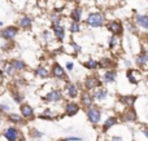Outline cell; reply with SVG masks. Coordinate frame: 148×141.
I'll return each mask as SVG.
<instances>
[{
  "label": "cell",
  "mask_w": 148,
  "mask_h": 141,
  "mask_svg": "<svg viewBox=\"0 0 148 141\" xmlns=\"http://www.w3.org/2000/svg\"><path fill=\"white\" fill-rule=\"evenodd\" d=\"M17 34H18V28L16 27V26H8V27L3 28V30L0 31V36L7 41L13 40V39L17 36Z\"/></svg>",
  "instance_id": "6da1fadb"
},
{
  "label": "cell",
  "mask_w": 148,
  "mask_h": 141,
  "mask_svg": "<svg viewBox=\"0 0 148 141\" xmlns=\"http://www.w3.org/2000/svg\"><path fill=\"white\" fill-rule=\"evenodd\" d=\"M103 21H104V18H103V16L100 14V13H91V14H88V17H87V23H88L90 26H92V27H99V26H101Z\"/></svg>",
  "instance_id": "7a4b0ae2"
},
{
  "label": "cell",
  "mask_w": 148,
  "mask_h": 141,
  "mask_svg": "<svg viewBox=\"0 0 148 141\" xmlns=\"http://www.w3.org/2000/svg\"><path fill=\"white\" fill-rule=\"evenodd\" d=\"M4 136L8 141H18V139H20V132L14 127H9V128L5 129Z\"/></svg>",
  "instance_id": "3957f363"
},
{
  "label": "cell",
  "mask_w": 148,
  "mask_h": 141,
  "mask_svg": "<svg viewBox=\"0 0 148 141\" xmlns=\"http://www.w3.org/2000/svg\"><path fill=\"white\" fill-rule=\"evenodd\" d=\"M87 115H88V119L92 122L94 124L99 123L100 121V111L97 110L96 108H90L87 109Z\"/></svg>",
  "instance_id": "277c9868"
},
{
  "label": "cell",
  "mask_w": 148,
  "mask_h": 141,
  "mask_svg": "<svg viewBox=\"0 0 148 141\" xmlns=\"http://www.w3.org/2000/svg\"><path fill=\"white\" fill-rule=\"evenodd\" d=\"M20 109H21V115H22L23 118L30 119V118H33V117H34L33 109H31V106L27 105V104H22Z\"/></svg>",
  "instance_id": "5b68a950"
},
{
  "label": "cell",
  "mask_w": 148,
  "mask_h": 141,
  "mask_svg": "<svg viewBox=\"0 0 148 141\" xmlns=\"http://www.w3.org/2000/svg\"><path fill=\"white\" fill-rule=\"evenodd\" d=\"M60 98H61V92H60V91H52V92H49L48 95L46 96V100L51 101V102H56Z\"/></svg>",
  "instance_id": "8992f818"
},
{
  "label": "cell",
  "mask_w": 148,
  "mask_h": 141,
  "mask_svg": "<svg viewBox=\"0 0 148 141\" xmlns=\"http://www.w3.org/2000/svg\"><path fill=\"white\" fill-rule=\"evenodd\" d=\"M99 84V79L96 77H88L86 79V88H88V89H92V88L97 87Z\"/></svg>",
  "instance_id": "52a82bcc"
},
{
  "label": "cell",
  "mask_w": 148,
  "mask_h": 141,
  "mask_svg": "<svg viewBox=\"0 0 148 141\" xmlns=\"http://www.w3.org/2000/svg\"><path fill=\"white\" fill-rule=\"evenodd\" d=\"M10 65L13 66L14 71H22L23 69H26V64L23 61H21V60H13L10 62Z\"/></svg>",
  "instance_id": "ba28073f"
},
{
  "label": "cell",
  "mask_w": 148,
  "mask_h": 141,
  "mask_svg": "<svg viewBox=\"0 0 148 141\" xmlns=\"http://www.w3.org/2000/svg\"><path fill=\"white\" fill-rule=\"evenodd\" d=\"M108 28H109L113 34H121V31H122V26H121V23L116 22V21L110 22L109 25H108Z\"/></svg>",
  "instance_id": "9c48e42d"
},
{
  "label": "cell",
  "mask_w": 148,
  "mask_h": 141,
  "mask_svg": "<svg viewBox=\"0 0 148 141\" xmlns=\"http://www.w3.org/2000/svg\"><path fill=\"white\" fill-rule=\"evenodd\" d=\"M79 111V106L78 104L75 102H70L66 105V114L68 115H74V114H77Z\"/></svg>",
  "instance_id": "30bf717a"
},
{
  "label": "cell",
  "mask_w": 148,
  "mask_h": 141,
  "mask_svg": "<svg viewBox=\"0 0 148 141\" xmlns=\"http://www.w3.org/2000/svg\"><path fill=\"white\" fill-rule=\"evenodd\" d=\"M52 74H53V77H56V78H62L64 77V70L61 69V66L60 65H53V67H52Z\"/></svg>",
  "instance_id": "8fae6325"
},
{
  "label": "cell",
  "mask_w": 148,
  "mask_h": 141,
  "mask_svg": "<svg viewBox=\"0 0 148 141\" xmlns=\"http://www.w3.org/2000/svg\"><path fill=\"white\" fill-rule=\"evenodd\" d=\"M81 102L83 104L84 106H90L92 104V97L91 95H90L88 92H83V95H82V98H81Z\"/></svg>",
  "instance_id": "7c38bea8"
},
{
  "label": "cell",
  "mask_w": 148,
  "mask_h": 141,
  "mask_svg": "<svg viewBox=\"0 0 148 141\" xmlns=\"http://www.w3.org/2000/svg\"><path fill=\"white\" fill-rule=\"evenodd\" d=\"M31 23H33V22H31V18L30 17H26V16L20 20V26L22 28H30L31 27Z\"/></svg>",
  "instance_id": "4fadbf2b"
},
{
  "label": "cell",
  "mask_w": 148,
  "mask_h": 141,
  "mask_svg": "<svg viewBox=\"0 0 148 141\" xmlns=\"http://www.w3.org/2000/svg\"><path fill=\"white\" fill-rule=\"evenodd\" d=\"M55 34H56L57 39L59 40H62L64 39V35H65V31H64V27H61L60 25H55Z\"/></svg>",
  "instance_id": "5bb4252c"
},
{
  "label": "cell",
  "mask_w": 148,
  "mask_h": 141,
  "mask_svg": "<svg viewBox=\"0 0 148 141\" xmlns=\"http://www.w3.org/2000/svg\"><path fill=\"white\" fill-rule=\"evenodd\" d=\"M136 22H138V25H140L142 27L148 28V16H138V17H136Z\"/></svg>",
  "instance_id": "9a60e30c"
},
{
  "label": "cell",
  "mask_w": 148,
  "mask_h": 141,
  "mask_svg": "<svg viewBox=\"0 0 148 141\" xmlns=\"http://www.w3.org/2000/svg\"><path fill=\"white\" fill-rule=\"evenodd\" d=\"M66 91H68V95H69L70 97H77V96H78V88H77V85L69 84L66 88Z\"/></svg>",
  "instance_id": "2e32d148"
},
{
  "label": "cell",
  "mask_w": 148,
  "mask_h": 141,
  "mask_svg": "<svg viewBox=\"0 0 148 141\" xmlns=\"http://www.w3.org/2000/svg\"><path fill=\"white\" fill-rule=\"evenodd\" d=\"M114 79H116V71L110 70V71L105 73V75H104V80H105V82L112 83V82H114Z\"/></svg>",
  "instance_id": "e0dca14e"
},
{
  "label": "cell",
  "mask_w": 148,
  "mask_h": 141,
  "mask_svg": "<svg viewBox=\"0 0 148 141\" xmlns=\"http://www.w3.org/2000/svg\"><path fill=\"white\" fill-rule=\"evenodd\" d=\"M81 16H82V9L81 8H75L72 13V18L74 20V22H79L81 20Z\"/></svg>",
  "instance_id": "ac0fdd59"
},
{
  "label": "cell",
  "mask_w": 148,
  "mask_h": 141,
  "mask_svg": "<svg viewBox=\"0 0 148 141\" xmlns=\"http://www.w3.org/2000/svg\"><path fill=\"white\" fill-rule=\"evenodd\" d=\"M4 71L7 75H9V77H12V75H14V69H13V66L10 65V62H5L4 65Z\"/></svg>",
  "instance_id": "d6986e66"
},
{
  "label": "cell",
  "mask_w": 148,
  "mask_h": 141,
  "mask_svg": "<svg viewBox=\"0 0 148 141\" xmlns=\"http://www.w3.org/2000/svg\"><path fill=\"white\" fill-rule=\"evenodd\" d=\"M94 97L96 98V100H103V98L107 97V91L105 89H97L96 92H95Z\"/></svg>",
  "instance_id": "ffe728a7"
},
{
  "label": "cell",
  "mask_w": 148,
  "mask_h": 141,
  "mask_svg": "<svg viewBox=\"0 0 148 141\" xmlns=\"http://www.w3.org/2000/svg\"><path fill=\"white\" fill-rule=\"evenodd\" d=\"M9 121L10 122H13V123H21L22 122V118H21V115H18V114H14V113H12V114H9Z\"/></svg>",
  "instance_id": "44dd1931"
},
{
  "label": "cell",
  "mask_w": 148,
  "mask_h": 141,
  "mask_svg": "<svg viewBox=\"0 0 148 141\" xmlns=\"http://www.w3.org/2000/svg\"><path fill=\"white\" fill-rule=\"evenodd\" d=\"M35 73H36V75L38 77H40V78H46V77H48V71H47V69H44V67H38V69L35 70Z\"/></svg>",
  "instance_id": "7402d4cb"
},
{
  "label": "cell",
  "mask_w": 148,
  "mask_h": 141,
  "mask_svg": "<svg viewBox=\"0 0 148 141\" xmlns=\"http://www.w3.org/2000/svg\"><path fill=\"white\" fill-rule=\"evenodd\" d=\"M148 62V53H142L140 56L138 57V64L139 65H144Z\"/></svg>",
  "instance_id": "603a6c76"
},
{
  "label": "cell",
  "mask_w": 148,
  "mask_h": 141,
  "mask_svg": "<svg viewBox=\"0 0 148 141\" xmlns=\"http://www.w3.org/2000/svg\"><path fill=\"white\" fill-rule=\"evenodd\" d=\"M116 123H117V119H116V118H109V119H107V122H105V124H104V129H108L109 127L114 126Z\"/></svg>",
  "instance_id": "cb8c5ba5"
},
{
  "label": "cell",
  "mask_w": 148,
  "mask_h": 141,
  "mask_svg": "<svg viewBox=\"0 0 148 141\" xmlns=\"http://www.w3.org/2000/svg\"><path fill=\"white\" fill-rule=\"evenodd\" d=\"M125 117H126V121H135V119H136V114H135V111H134V110L127 111Z\"/></svg>",
  "instance_id": "d4e9b609"
},
{
  "label": "cell",
  "mask_w": 148,
  "mask_h": 141,
  "mask_svg": "<svg viewBox=\"0 0 148 141\" xmlns=\"http://www.w3.org/2000/svg\"><path fill=\"white\" fill-rule=\"evenodd\" d=\"M84 66H86L87 69H96V67H97V62L94 61V60H90L88 62H86V64H84Z\"/></svg>",
  "instance_id": "484cf974"
},
{
  "label": "cell",
  "mask_w": 148,
  "mask_h": 141,
  "mask_svg": "<svg viewBox=\"0 0 148 141\" xmlns=\"http://www.w3.org/2000/svg\"><path fill=\"white\" fill-rule=\"evenodd\" d=\"M134 100H135V98L134 97H121V101H122L123 104H126V105H133V102H134Z\"/></svg>",
  "instance_id": "4316f807"
},
{
  "label": "cell",
  "mask_w": 148,
  "mask_h": 141,
  "mask_svg": "<svg viewBox=\"0 0 148 141\" xmlns=\"http://www.w3.org/2000/svg\"><path fill=\"white\" fill-rule=\"evenodd\" d=\"M70 30H72L73 33H77V31H79V23L78 22H73L72 26H70Z\"/></svg>",
  "instance_id": "83f0119b"
},
{
  "label": "cell",
  "mask_w": 148,
  "mask_h": 141,
  "mask_svg": "<svg viewBox=\"0 0 148 141\" xmlns=\"http://www.w3.org/2000/svg\"><path fill=\"white\" fill-rule=\"evenodd\" d=\"M127 77H129V79L131 80V83H134V84H135V83H138V80L133 77V71H127Z\"/></svg>",
  "instance_id": "f1b7e54d"
},
{
  "label": "cell",
  "mask_w": 148,
  "mask_h": 141,
  "mask_svg": "<svg viewBox=\"0 0 148 141\" xmlns=\"http://www.w3.org/2000/svg\"><path fill=\"white\" fill-rule=\"evenodd\" d=\"M100 65H101L103 67H108V66H110V65H112V62H110V60H103Z\"/></svg>",
  "instance_id": "f546056e"
},
{
  "label": "cell",
  "mask_w": 148,
  "mask_h": 141,
  "mask_svg": "<svg viewBox=\"0 0 148 141\" xmlns=\"http://www.w3.org/2000/svg\"><path fill=\"white\" fill-rule=\"evenodd\" d=\"M13 98H14L16 102H21V100H22V96H21V95H17V93H16V95L13 96Z\"/></svg>",
  "instance_id": "4dcf8cb0"
},
{
  "label": "cell",
  "mask_w": 148,
  "mask_h": 141,
  "mask_svg": "<svg viewBox=\"0 0 148 141\" xmlns=\"http://www.w3.org/2000/svg\"><path fill=\"white\" fill-rule=\"evenodd\" d=\"M112 141H122V139H121V137H113Z\"/></svg>",
  "instance_id": "1f68e13d"
},
{
  "label": "cell",
  "mask_w": 148,
  "mask_h": 141,
  "mask_svg": "<svg viewBox=\"0 0 148 141\" xmlns=\"http://www.w3.org/2000/svg\"><path fill=\"white\" fill-rule=\"evenodd\" d=\"M66 67H68L69 70H72V69H73V64H70V62H69V64L66 65Z\"/></svg>",
  "instance_id": "d6a6232c"
},
{
  "label": "cell",
  "mask_w": 148,
  "mask_h": 141,
  "mask_svg": "<svg viewBox=\"0 0 148 141\" xmlns=\"http://www.w3.org/2000/svg\"><path fill=\"white\" fill-rule=\"evenodd\" d=\"M144 134H146V136L148 137V128H147V129H144Z\"/></svg>",
  "instance_id": "836d02e7"
},
{
  "label": "cell",
  "mask_w": 148,
  "mask_h": 141,
  "mask_svg": "<svg viewBox=\"0 0 148 141\" xmlns=\"http://www.w3.org/2000/svg\"><path fill=\"white\" fill-rule=\"evenodd\" d=\"M0 26H3V22H1V21H0Z\"/></svg>",
  "instance_id": "e575fe53"
},
{
  "label": "cell",
  "mask_w": 148,
  "mask_h": 141,
  "mask_svg": "<svg viewBox=\"0 0 148 141\" xmlns=\"http://www.w3.org/2000/svg\"><path fill=\"white\" fill-rule=\"evenodd\" d=\"M65 141H68V140H65Z\"/></svg>",
  "instance_id": "d590c367"
}]
</instances>
